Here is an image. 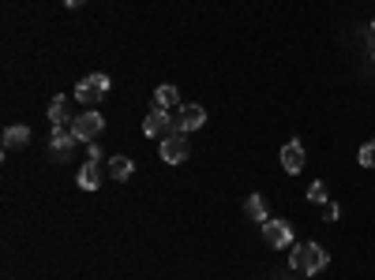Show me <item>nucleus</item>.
I'll use <instances>...</instances> for the list:
<instances>
[{
  "label": "nucleus",
  "mask_w": 375,
  "mask_h": 280,
  "mask_svg": "<svg viewBox=\"0 0 375 280\" xmlns=\"http://www.w3.org/2000/svg\"><path fill=\"white\" fill-rule=\"evenodd\" d=\"M326 250L319 247V243H293V254H289V265L297 269V273L312 277V273H323L326 269Z\"/></svg>",
  "instance_id": "1"
},
{
  "label": "nucleus",
  "mask_w": 375,
  "mask_h": 280,
  "mask_svg": "<svg viewBox=\"0 0 375 280\" xmlns=\"http://www.w3.org/2000/svg\"><path fill=\"white\" fill-rule=\"evenodd\" d=\"M109 90H113V82H109V75L94 71V75H87V79H83V82H79V86H76V97L83 101V105H98V101H102Z\"/></svg>",
  "instance_id": "2"
},
{
  "label": "nucleus",
  "mask_w": 375,
  "mask_h": 280,
  "mask_svg": "<svg viewBox=\"0 0 375 280\" xmlns=\"http://www.w3.org/2000/svg\"><path fill=\"white\" fill-rule=\"evenodd\" d=\"M71 131L79 135V142H94V138L105 131L102 112H76V120H71Z\"/></svg>",
  "instance_id": "3"
},
{
  "label": "nucleus",
  "mask_w": 375,
  "mask_h": 280,
  "mask_svg": "<svg viewBox=\"0 0 375 280\" xmlns=\"http://www.w3.org/2000/svg\"><path fill=\"white\" fill-rule=\"evenodd\" d=\"M188 157V131H169L162 138V161L166 165H180Z\"/></svg>",
  "instance_id": "4"
},
{
  "label": "nucleus",
  "mask_w": 375,
  "mask_h": 280,
  "mask_svg": "<svg viewBox=\"0 0 375 280\" xmlns=\"http://www.w3.org/2000/svg\"><path fill=\"white\" fill-rule=\"evenodd\" d=\"M76 142H79V135L71 127H53L49 149H53V157H57V161H68V157L76 153Z\"/></svg>",
  "instance_id": "5"
},
{
  "label": "nucleus",
  "mask_w": 375,
  "mask_h": 280,
  "mask_svg": "<svg viewBox=\"0 0 375 280\" xmlns=\"http://www.w3.org/2000/svg\"><path fill=\"white\" fill-rule=\"evenodd\" d=\"M173 131V116L166 109H154V112H146L143 116V135H150V138H166Z\"/></svg>",
  "instance_id": "6"
},
{
  "label": "nucleus",
  "mask_w": 375,
  "mask_h": 280,
  "mask_svg": "<svg viewBox=\"0 0 375 280\" xmlns=\"http://www.w3.org/2000/svg\"><path fill=\"white\" fill-rule=\"evenodd\" d=\"M263 239H267V247H293V228L286 221H267L263 224Z\"/></svg>",
  "instance_id": "7"
},
{
  "label": "nucleus",
  "mask_w": 375,
  "mask_h": 280,
  "mask_svg": "<svg viewBox=\"0 0 375 280\" xmlns=\"http://www.w3.org/2000/svg\"><path fill=\"white\" fill-rule=\"evenodd\" d=\"M173 120H177V131H195L207 124V112H203V105H180L173 112Z\"/></svg>",
  "instance_id": "8"
},
{
  "label": "nucleus",
  "mask_w": 375,
  "mask_h": 280,
  "mask_svg": "<svg viewBox=\"0 0 375 280\" xmlns=\"http://www.w3.org/2000/svg\"><path fill=\"white\" fill-rule=\"evenodd\" d=\"M304 161H308V153H304V142H297V138H293V142H286L281 146V168H286V172H304Z\"/></svg>",
  "instance_id": "9"
},
{
  "label": "nucleus",
  "mask_w": 375,
  "mask_h": 280,
  "mask_svg": "<svg viewBox=\"0 0 375 280\" xmlns=\"http://www.w3.org/2000/svg\"><path fill=\"white\" fill-rule=\"evenodd\" d=\"M49 120H53V127H71V112H68V97L64 93H57V97L49 101Z\"/></svg>",
  "instance_id": "10"
},
{
  "label": "nucleus",
  "mask_w": 375,
  "mask_h": 280,
  "mask_svg": "<svg viewBox=\"0 0 375 280\" xmlns=\"http://www.w3.org/2000/svg\"><path fill=\"white\" fill-rule=\"evenodd\" d=\"M154 109H166V112H177L180 109V93H177V86H158L154 90Z\"/></svg>",
  "instance_id": "11"
},
{
  "label": "nucleus",
  "mask_w": 375,
  "mask_h": 280,
  "mask_svg": "<svg viewBox=\"0 0 375 280\" xmlns=\"http://www.w3.org/2000/svg\"><path fill=\"white\" fill-rule=\"evenodd\" d=\"M76 183L83 187V191H98L102 187V168H98L94 161H87L83 168H79V176H76Z\"/></svg>",
  "instance_id": "12"
},
{
  "label": "nucleus",
  "mask_w": 375,
  "mask_h": 280,
  "mask_svg": "<svg viewBox=\"0 0 375 280\" xmlns=\"http://www.w3.org/2000/svg\"><path fill=\"white\" fill-rule=\"evenodd\" d=\"M244 217L255 221V224H267V202H263V194H248V202H244Z\"/></svg>",
  "instance_id": "13"
},
{
  "label": "nucleus",
  "mask_w": 375,
  "mask_h": 280,
  "mask_svg": "<svg viewBox=\"0 0 375 280\" xmlns=\"http://www.w3.org/2000/svg\"><path fill=\"white\" fill-rule=\"evenodd\" d=\"M26 142H30V127H26V124H15V127L4 131V149H19Z\"/></svg>",
  "instance_id": "14"
},
{
  "label": "nucleus",
  "mask_w": 375,
  "mask_h": 280,
  "mask_svg": "<svg viewBox=\"0 0 375 280\" xmlns=\"http://www.w3.org/2000/svg\"><path fill=\"white\" fill-rule=\"evenodd\" d=\"M132 172H135L132 157H121V153H116V157H109V176H113L116 183H124V180H128V176H132Z\"/></svg>",
  "instance_id": "15"
},
{
  "label": "nucleus",
  "mask_w": 375,
  "mask_h": 280,
  "mask_svg": "<svg viewBox=\"0 0 375 280\" xmlns=\"http://www.w3.org/2000/svg\"><path fill=\"white\" fill-rule=\"evenodd\" d=\"M356 161H360L364 168H375V138H372V142H364V146H360V153H356Z\"/></svg>",
  "instance_id": "16"
},
{
  "label": "nucleus",
  "mask_w": 375,
  "mask_h": 280,
  "mask_svg": "<svg viewBox=\"0 0 375 280\" xmlns=\"http://www.w3.org/2000/svg\"><path fill=\"white\" fill-rule=\"evenodd\" d=\"M308 202L326 205V202H331V198H326V187H323V183H312V187H308Z\"/></svg>",
  "instance_id": "17"
},
{
  "label": "nucleus",
  "mask_w": 375,
  "mask_h": 280,
  "mask_svg": "<svg viewBox=\"0 0 375 280\" xmlns=\"http://www.w3.org/2000/svg\"><path fill=\"white\" fill-rule=\"evenodd\" d=\"M87 161L102 165V146H98V142H87Z\"/></svg>",
  "instance_id": "18"
},
{
  "label": "nucleus",
  "mask_w": 375,
  "mask_h": 280,
  "mask_svg": "<svg viewBox=\"0 0 375 280\" xmlns=\"http://www.w3.org/2000/svg\"><path fill=\"white\" fill-rule=\"evenodd\" d=\"M338 213H342V209H338V202H326V205H323V217H326V221H338Z\"/></svg>",
  "instance_id": "19"
},
{
  "label": "nucleus",
  "mask_w": 375,
  "mask_h": 280,
  "mask_svg": "<svg viewBox=\"0 0 375 280\" xmlns=\"http://www.w3.org/2000/svg\"><path fill=\"white\" fill-rule=\"evenodd\" d=\"M64 4H68V8H79V4H83V0H64Z\"/></svg>",
  "instance_id": "20"
},
{
  "label": "nucleus",
  "mask_w": 375,
  "mask_h": 280,
  "mask_svg": "<svg viewBox=\"0 0 375 280\" xmlns=\"http://www.w3.org/2000/svg\"><path fill=\"white\" fill-rule=\"evenodd\" d=\"M372 60H375V53H372Z\"/></svg>",
  "instance_id": "21"
},
{
  "label": "nucleus",
  "mask_w": 375,
  "mask_h": 280,
  "mask_svg": "<svg viewBox=\"0 0 375 280\" xmlns=\"http://www.w3.org/2000/svg\"><path fill=\"white\" fill-rule=\"evenodd\" d=\"M372 30H375V23H372Z\"/></svg>",
  "instance_id": "22"
}]
</instances>
